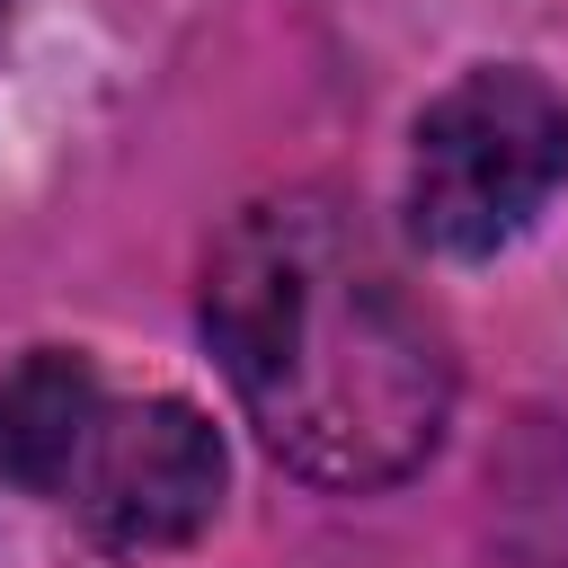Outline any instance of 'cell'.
<instances>
[{"label": "cell", "instance_id": "1", "mask_svg": "<svg viewBox=\"0 0 568 568\" xmlns=\"http://www.w3.org/2000/svg\"><path fill=\"white\" fill-rule=\"evenodd\" d=\"M204 337L266 453L320 488L408 479L444 444L453 346L337 195H266L213 240Z\"/></svg>", "mask_w": 568, "mask_h": 568}, {"label": "cell", "instance_id": "2", "mask_svg": "<svg viewBox=\"0 0 568 568\" xmlns=\"http://www.w3.org/2000/svg\"><path fill=\"white\" fill-rule=\"evenodd\" d=\"M559 178H568V98L524 62H479L417 115L408 222L444 257H488L515 231H532Z\"/></svg>", "mask_w": 568, "mask_h": 568}, {"label": "cell", "instance_id": "3", "mask_svg": "<svg viewBox=\"0 0 568 568\" xmlns=\"http://www.w3.org/2000/svg\"><path fill=\"white\" fill-rule=\"evenodd\" d=\"M80 515L115 550H169L195 541L222 506V435L186 399H133L98 408V435L71 470Z\"/></svg>", "mask_w": 568, "mask_h": 568}, {"label": "cell", "instance_id": "4", "mask_svg": "<svg viewBox=\"0 0 568 568\" xmlns=\"http://www.w3.org/2000/svg\"><path fill=\"white\" fill-rule=\"evenodd\" d=\"M98 373L71 346H36L0 373V479L9 488H71L89 435H98Z\"/></svg>", "mask_w": 568, "mask_h": 568}]
</instances>
